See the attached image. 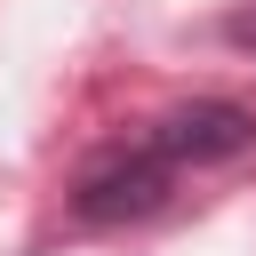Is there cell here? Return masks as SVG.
<instances>
[{"mask_svg":"<svg viewBox=\"0 0 256 256\" xmlns=\"http://www.w3.org/2000/svg\"><path fill=\"white\" fill-rule=\"evenodd\" d=\"M144 144H152L176 176H184V168H224V160L256 152V112L232 104V96H184V104H168V112L152 120Z\"/></svg>","mask_w":256,"mask_h":256,"instance_id":"7a4b0ae2","label":"cell"},{"mask_svg":"<svg viewBox=\"0 0 256 256\" xmlns=\"http://www.w3.org/2000/svg\"><path fill=\"white\" fill-rule=\"evenodd\" d=\"M168 192H176V168H168L152 144H136V152H104V160L80 168L72 216H80V224H144V216L168 208Z\"/></svg>","mask_w":256,"mask_h":256,"instance_id":"6da1fadb","label":"cell"}]
</instances>
